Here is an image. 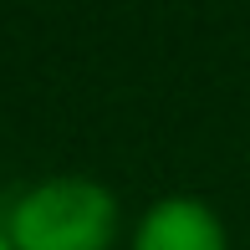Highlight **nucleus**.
Listing matches in <instances>:
<instances>
[{
	"instance_id": "f257e3e1",
	"label": "nucleus",
	"mask_w": 250,
	"mask_h": 250,
	"mask_svg": "<svg viewBox=\"0 0 250 250\" xmlns=\"http://www.w3.org/2000/svg\"><path fill=\"white\" fill-rule=\"evenodd\" d=\"M10 250H112L123 235V204L92 174L36 179L0 214Z\"/></svg>"
},
{
	"instance_id": "f03ea898",
	"label": "nucleus",
	"mask_w": 250,
	"mask_h": 250,
	"mask_svg": "<svg viewBox=\"0 0 250 250\" xmlns=\"http://www.w3.org/2000/svg\"><path fill=\"white\" fill-rule=\"evenodd\" d=\"M128 250H230V230L209 199L164 194L138 214Z\"/></svg>"
},
{
	"instance_id": "7ed1b4c3",
	"label": "nucleus",
	"mask_w": 250,
	"mask_h": 250,
	"mask_svg": "<svg viewBox=\"0 0 250 250\" xmlns=\"http://www.w3.org/2000/svg\"><path fill=\"white\" fill-rule=\"evenodd\" d=\"M0 250H10V240H5V230H0Z\"/></svg>"
}]
</instances>
